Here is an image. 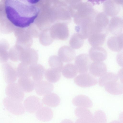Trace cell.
<instances>
[{
	"label": "cell",
	"instance_id": "6da1fadb",
	"mask_svg": "<svg viewBox=\"0 0 123 123\" xmlns=\"http://www.w3.org/2000/svg\"><path fill=\"white\" fill-rule=\"evenodd\" d=\"M5 10L7 19L17 27L25 28L33 23L39 10L25 0H6Z\"/></svg>",
	"mask_w": 123,
	"mask_h": 123
},
{
	"label": "cell",
	"instance_id": "7a4b0ae2",
	"mask_svg": "<svg viewBox=\"0 0 123 123\" xmlns=\"http://www.w3.org/2000/svg\"><path fill=\"white\" fill-rule=\"evenodd\" d=\"M21 102L8 97L3 100V103L6 109L9 112L15 115H20L25 112V109Z\"/></svg>",
	"mask_w": 123,
	"mask_h": 123
},
{
	"label": "cell",
	"instance_id": "3957f363",
	"mask_svg": "<svg viewBox=\"0 0 123 123\" xmlns=\"http://www.w3.org/2000/svg\"><path fill=\"white\" fill-rule=\"evenodd\" d=\"M74 82L80 87H86L95 85L97 83V80L95 77L90 73L80 74L74 79Z\"/></svg>",
	"mask_w": 123,
	"mask_h": 123
},
{
	"label": "cell",
	"instance_id": "277c9868",
	"mask_svg": "<svg viewBox=\"0 0 123 123\" xmlns=\"http://www.w3.org/2000/svg\"><path fill=\"white\" fill-rule=\"evenodd\" d=\"M7 97L12 99L22 102L24 97V92L18 83H12L8 84L5 90Z\"/></svg>",
	"mask_w": 123,
	"mask_h": 123
},
{
	"label": "cell",
	"instance_id": "5b68a950",
	"mask_svg": "<svg viewBox=\"0 0 123 123\" xmlns=\"http://www.w3.org/2000/svg\"><path fill=\"white\" fill-rule=\"evenodd\" d=\"M91 60L87 54H80L76 57L75 65L80 74L87 73L91 63Z\"/></svg>",
	"mask_w": 123,
	"mask_h": 123
},
{
	"label": "cell",
	"instance_id": "8992f818",
	"mask_svg": "<svg viewBox=\"0 0 123 123\" xmlns=\"http://www.w3.org/2000/svg\"><path fill=\"white\" fill-rule=\"evenodd\" d=\"M74 113L78 118L76 123H93L92 113L89 110L86 108L78 107L75 110Z\"/></svg>",
	"mask_w": 123,
	"mask_h": 123
},
{
	"label": "cell",
	"instance_id": "52a82bcc",
	"mask_svg": "<svg viewBox=\"0 0 123 123\" xmlns=\"http://www.w3.org/2000/svg\"><path fill=\"white\" fill-rule=\"evenodd\" d=\"M51 33L54 38L62 40L67 39L69 35V31L67 26L60 24L56 25L53 27Z\"/></svg>",
	"mask_w": 123,
	"mask_h": 123
},
{
	"label": "cell",
	"instance_id": "ba28073f",
	"mask_svg": "<svg viewBox=\"0 0 123 123\" xmlns=\"http://www.w3.org/2000/svg\"><path fill=\"white\" fill-rule=\"evenodd\" d=\"M24 107L28 112L33 113L36 112L43 104L40 99L35 96H31L28 97L24 102Z\"/></svg>",
	"mask_w": 123,
	"mask_h": 123
},
{
	"label": "cell",
	"instance_id": "9c48e42d",
	"mask_svg": "<svg viewBox=\"0 0 123 123\" xmlns=\"http://www.w3.org/2000/svg\"><path fill=\"white\" fill-rule=\"evenodd\" d=\"M89 55L91 60L94 62H102L107 56L106 50L99 46L92 47L89 49Z\"/></svg>",
	"mask_w": 123,
	"mask_h": 123
},
{
	"label": "cell",
	"instance_id": "30bf717a",
	"mask_svg": "<svg viewBox=\"0 0 123 123\" xmlns=\"http://www.w3.org/2000/svg\"><path fill=\"white\" fill-rule=\"evenodd\" d=\"M58 55L62 62H69L74 60L76 53L74 50L71 47L65 45L59 49L58 51Z\"/></svg>",
	"mask_w": 123,
	"mask_h": 123
},
{
	"label": "cell",
	"instance_id": "8fae6325",
	"mask_svg": "<svg viewBox=\"0 0 123 123\" xmlns=\"http://www.w3.org/2000/svg\"><path fill=\"white\" fill-rule=\"evenodd\" d=\"M90 73L95 77H101L107 72V68L106 64L102 62H94L90 64Z\"/></svg>",
	"mask_w": 123,
	"mask_h": 123
},
{
	"label": "cell",
	"instance_id": "7c38bea8",
	"mask_svg": "<svg viewBox=\"0 0 123 123\" xmlns=\"http://www.w3.org/2000/svg\"><path fill=\"white\" fill-rule=\"evenodd\" d=\"M108 29L111 34L119 35L123 29V20L119 17H113L109 22Z\"/></svg>",
	"mask_w": 123,
	"mask_h": 123
},
{
	"label": "cell",
	"instance_id": "4fadbf2b",
	"mask_svg": "<svg viewBox=\"0 0 123 123\" xmlns=\"http://www.w3.org/2000/svg\"><path fill=\"white\" fill-rule=\"evenodd\" d=\"M35 88L36 92L37 94L40 96H45L53 91L54 86L48 81L42 80L35 83Z\"/></svg>",
	"mask_w": 123,
	"mask_h": 123
},
{
	"label": "cell",
	"instance_id": "5bb4252c",
	"mask_svg": "<svg viewBox=\"0 0 123 123\" xmlns=\"http://www.w3.org/2000/svg\"><path fill=\"white\" fill-rule=\"evenodd\" d=\"M107 32H95L93 33L88 38V41L92 47L102 45L104 43Z\"/></svg>",
	"mask_w": 123,
	"mask_h": 123
},
{
	"label": "cell",
	"instance_id": "9a60e30c",
	"mask_svg": "<svg viewBox=\"0 0 123 123\" xmlns=\"http://www.w3.org/2000/svg\"><path fill=\"white\" fill-rule=\"evenodd\" d=\"M104 86L105 91L111 94L119 95L123 93V86L118 81L108 82Z\"/></svg>",
	"mask_w": 123,
	"mask_h": 123
},
{
	"label": "cell",
	"instance_id": "2e32d148",
	"mask_svg": "<svg viewBox=\"0 0 123 123\" xmlns=\"http://www.w3.org/2000/svg\"><path fill=\"white\" fill-rule=\"evenodd\" d=\"M36 116L39 120L43 122L49 121L52 118L53 112L49 108L42 106L36 112Z\"/></svg>",
	"mask_w": 123,
	"mask_h": 123
},
{
	"label": "cell",
	"instance_id": "e0dca14e",
	"mask_svg": "<svg viewBox=\"0 0 123 123\" xmlns=\"http://www.w3.org/2000/svg\"><path fill=\"white\" fill-rule=\"evenodd\" d=\"M18 84L22 90L26 92H32L35 88V82L29 77L20 78Z\"/></svg>",
	"mask_w": 123,
	"mask_h": 123
},
{
	"label": "cell",
	"instance_id": "ac0fdd59",
	"mask_svg": "<svg viewBox=\"0 0 123 123\" xmlns=\"http://www.w3.org/2000/svg\"><path fill=\"white\" fill-rule=\"evenodd\" d=\"M72 102L74 105L79 107L91 108L92 106V103L90 99L83 95L75 97L73 99Z\"/></svg>",
	"mask_w": 123,
	"mask_h": 123
},
{
	"label": "cell",
	"instance_id": "d6986e66",
	"mask_svg": "<svg viewBox=\"0 0 123 123\" xmlns=\"http://www.w3.org/2000/svg\"><path fill=\"white\" fill-rule=\"evenodd\" d=\"M42 102L43 104L48 106L55 107L59 105L60 102V99L57 94L51 92L43 97Z\"/></svg>",
	"mask_w": 123,
	"mask_h": 123
},
{
	"label": "cell",
	"instance_id": "ffe728a7",
	"mask_svg": "<svg viewBox=\"0 0 123 123\" xmlns=\"http://www.w3.org/2000/svg\"><path fill=\"white\" fill-rule=\"evenodd\" d=\"M105 2V11L107 16L114 17L119 12L120 5L116 3L113 0H108Z\"/></svg>",
	"mask_w": 123,
	"mask_h": 123
},
{
	"label": "cell",
	"instance_id": "44dd1931",
	"mask_svg": "<svg viewBox=\"0 0 123 123\" xmlns=\"http://www.w3.org/2000/svg\"><path fill=\"white\" fill-rule=\"evenodd\" d=\"M62 72L63 75L68 79L74 77L78 72L75 64L72 63H68L65 65L63 68Z\"/></svg>",
	"mask_w": 123,
	"mask_h": 123
},
{
	"label": "cell",
	"instance_id": "7402d4cb",
	"mask_svg": "<svg viewBox=\"0 0 123 123\" xmlns=\"http://www.w3.org/2000/svg\"><path fill=\"white\" fill-rule=\"evenodd\" d=\"M92 25H84L75 28L76 33L83 39L88 38L92 32Z\"/></svg>",
	"mask_w": 123,
	"mask_h": 123
},
{
	"label": "cell",
	"instance_id": "603a6c76",
	"mask_svg": "<svg viewBox=\"0 0 123 123\" xmlns=\"http://www.w3.org/2000/svg\"><path fill=\"white\" fill-rule=\"evenodd\" d=\"M107 44L108 48L114 52H119L122 48L118 36H112L109 38L107 40Z\"/></svg>",
	"mask_w": 123,
	"mask_h": 123
},
{
	"label": "cell",
	"instance_id": "cb8c5ba5",
	"mask_svg": "<svg viewBox=\"0 0 123 123\" xmlns=\"http://www.w3.org/2000/svg\"><path fill=\"white\" fill-rule=\"evenodd\" d=\"M3 77L5 81L7 83L14 82L17 79V74L12 68H5L3 71Z\"/></svg>",
	"mask_w": 123,
	"mask_h": 123
},
{
	"label": "cell",
	"instance_id": "d4e9b609",
	"mask_svg": "<svg viewBox=\"0 0 123 123\" xmlns=\"http://www.w3.org/2000/svg\"><path fill=\"white\" fill-rule=\"evenodd\" d=\"M118 80V76L116 74L112 72L106 73L100 77L98 82L99 85L102 87L104 86L107 82L112 81H117Z\"/></svg>",
	"mask_w": 123,
	"mask_h": 123
},
{
	"label": "cell",
	"instance_id": "484cf974",
	"mask_svg": "<svg viewBox=\"0 0 123 123\" xmlns=\"http://www.w3.org/2000/svg\"><path fill=\"white\" fill-rule=\"evenodd\" d=\"M61 76L60 72L53 68L47 70L45 74L46 79L49 82L52 83H55L58 81Z\"/></svg>",
	"mask_w": 123,
	"mask_h": 123
},
{
	"label": "cell",
	"instance_id": "4316f807",
	"mask_svg": "<svg viewBox=\"0 0 123 123\" xmlns=\"http://www.w3.org/2000/svg\"><path fill=\"white\" fill-rule=\"evenodd\" d=\"M83 43V39L77 33H74L71 36L69 41L70 46L74 49H79L82 46Z\"/></svg>",
	"mask_w": 123,
	"mask_h": 123
},
{
	"label": "cell",
	"instance_id": "83f0119b",
	"mask_svg": "<svg viewBox=\"0 0 123 123\" xmlns=\"http://www.w3.org/2000/svg\"><path fill=\"white\" fill-rule=\"evenodd\" d=\"M50 63L53 69L61 72L63 68V63L59 57L55 55L52 56L50 59Z\"/></svg>",
	"mask_w": 123,
	"mask_h": 123
},
{
	"label": "cell",
	"instance_id": "f1b7e54d",
	"mask_svg": "<svg viewBox=\"0 0 123 123\" xmlns=\"http://www.w3.org/2000/svg\"><path fill=\"white\" fill-rule=\"evenodd\" d=\"M44 69L41 67L34 68L31 72L32 78L35 83L41 80L43 78Z\"/></svg>",
	"mask_w": 123,
	"mask_h": 123
},
{
	"label": "cell",
	"instance_id": "f546056e",
	"mask_svg": "<svg viewBox=\"0 0 123 123\" xmlns=\"http://www.w3.org/2000/svg\"><path fill=\"white\" fill-rule=\"evenodd\" d=\"M93 118L94 123H106V117L105 113L102 111L98 110L94 113Z\"/></svg>",
	"mask_w": 123,
	"mask_h": 123
},
{
	"label": "cell",
	"instance_id": "4dcf8cb0",
	"mask_svg": "<svg viewBox=\"0 0 123 123\" xmlns=\"http://www.w3.org/2000/svg\"><path fill=\"white\" fill-rule=\"evenodd\" d=\"M116 60L118 65L123 67V50L120 51L118 53L116 57Z\"/></svg>",
	"mask_w": 123,
	"mask_h": 123
},
{
	"label": "cell",
	"instance_id": "1f68e13d",
	"mask_svg": "<svg viewBox=\"0 0 123 123\" xmlns=\"http://www.w3.org/2000/svg\"><path fill=\"white\" fill-rule=\"evenodd\" d=\"M93 5H99L105 2L108 0H87Z\"/></svg>",
	"mask_w": 123,
	"mask_h": 123
},
{
	"label": "cell",
	"instance_id": "d6a6232c",
	"mask_svg": "<svg viewBox=\"0 0 123 123\" xmlns=\"http://www.w3.org/2000/svg\"><path fill=\"white\" fill-rule=\"evenodd\" d=\"M118 76L121 83L123 85V68L120 69L118 73Z\"/></svg>",
	"mask_w": 123,
	"mask_h": 123
},
{
	"label": "cell",
	"instance_id": "836d02e7",
	"mask_svg": "<svg viewBox=\"0 0 123 123\" xmlns=\"http://www.w3.org/2000/svg\"><path fill=\"white\" fill-rule=\"evenodd\" d=\"M118 36L120 38L122 48L123 49V33H120Z\"/></svg>",
	"mask_w": 123,
	"mask_h": 123
},
{
	"label": "cell",
	"instance_id": "e575fe53",
	"mask_svg": "<svg viewBox=\"0 0 123 123\" xmlns=\"http://www.w3.org/2000/svg\"><path fill=\"white\" fill-rule=\"evenodd\" d=\"M117 4L121 5L123 7V0H113Z\"/></svg>",
	"mask_w": 123,
	"mask_h": 123
},
{
	"label": "cell",
	"instance_id": "d590c367",
	"mask_svg": "<svg viewBox=\"0 0 123 123\" xmlns=\"http://www.w3.org/2000/svg\"><path fill=\"white\" fill-rule=\"evenodd\" d=\"M29 3L33 4L38 2L40 0H25Z\"/></svg>",
	"mask_w": 123,
	"mask_h": 123
},
{
	"label": "cell",
	"instance_id": "8d00e7d4",
	"mask_svg": "<svg viewBox=\"0 0 123 123\" xmlns=\"http://www.w3.org/2000/svg\"><path fill=\"white\" fill-rule=\"evenodd\" d=\"M119 118L120 121L121 123H123V111L120 114Z\"/></svg>",
	"mask_w": 123,
	"mask_h": 123
}]
</instances>
